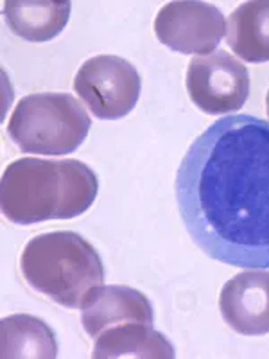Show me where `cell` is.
<instances>
[{
  "instance_id": "5bb4252c",
  "label": "cell",
  "mask_w": 269,
  "mask_h": 359,
  "mask_svg": "<svg viewBox=\"0 0 269 359\" xmlns=\"http://www.w3.org/2000/svg\"><path fill=\"white\" fill-rule=\"evenodd\" d=\"M265 107H268V115H269V90H268V95H265Z\"/></svg>"
},
{
  "instance_id": "5b68a950",
  "label": "cell",
  "mask_w": 269,
  "mask_h": 359,
  "mask_svg": "<svg viewBox=\"0 0 269 359\" xmlns=\"http://www.w3.org/2000/svg\"><path fill=\"white\" fill-rule=\"evenodd\" d=\"M74 90L90 111L102 121H118L131 114L140 99V74L120 56H94L79 67Z\"/></svg>"
},
{
  "instance_id": "52a82bcc",
  "label": "cell",
  "mask_w": 269,
  "mask_h": 359,
  "mask_svg": "<svg viewBox=\"0 0 269 359\" xmlns=\"http://www.w3.org/2000/svg\"><path fill=\"white\" fill-rule=\"evenodd\" d=\"M155 33L160 43L174 53L208 56L226 34V18L214 4L178 0L160 9Z\"/></svg>"
},
{
  "instance_id": "277c9868",
  "label": "cell",
  "mask_w": 269,
  "mask_h": 359,
  "mask_svg": "<svg viewBox=\"0 0 269 359\" xmlns=\"http://www.w3.org/2000/svg\"><path fill=\"white\" fill-rule=\"evenodd\" d=\"M90 126V115L74 95L45 92L18 101L8 133L22 151L56 156L78 151Z\"/></svg>"
},
{
  "instance_id": "6da1fadb",
  "label": "cell",
  "mask_w": 269,
  "mask_h": 359,
  "mask_svg": "<svg viewBox=\"0 0 269 359\" xmlns=\"http://www.w3.org/2000/svg\"><path fill=\"white\" fill-rule=\"evenodd\" d=\"M184 226L217 262L269 268V123L226 115L191 144L174 182Z\"/></svg>"
},
{
  "instance_id": "8fae6325",
  "label": "cell",
  "mask_w": 269,
  "mask_h": 359,
  "mask_svg": "<svg viewBox=\"0 0 269 359\" xmlns=\"http://www.w3.org/2000/svg\"><path fill=\"white\" fill-rule=\"evenodd\" d=\"M69 0H6L2 4L6 24L27 41H49L65 29L70 18Z\"/></svg>"
},
{
  "instance_id": "8992f818",
  "label": "cell",
  "mask_w": 269,
  "mask_h": 359,
  "mask_svg": "<svg viewBox=\"0 0 269 359\" xmlns=\"http://www.w3.org/2000/svg\"><path fill=\"white\" fill-rule=\"evenodd\" d=\"M187 92L192 102L208 115L241 110L249 95V72L226 50L194 56L187 69Z\"/></svg>"
},
{
  "instance_id": "9c48e42d",
  "label": "cell",
  "mask_w": 269,
  "mask_h": 359,
  "mask_svg": "<svg viewBox=\"0 0 269 359\" xmlns=\"http://www.w3.org/2000/svg\"><path fill=\"white\" fill-rule=\"evenodd\" d=\"M123 322L155 323L149 298L127 286H99L90 291L81 306V323L90 338Z\"/></svg>"
},
{
  "instance_id": "4fadbf2b",
  "label": "cell",
  "mask_w": 269,
  "mask_h": 359,
  "mask_svg": "<svg viewBox=\"0 0 269 359\" xmlns=\"http://www.w3.org/2000/svg\"><path fill=\"white\" fill-rule=\"evenodd\" d=\"M0 355L8 358L54 359L57 343L54 331L31 314H13L0 323Z\"/></svg>"
},
{
  "instance_id": "7c38bea8",
  "label": "cell",
  "mask_w": 269,
  "mask_h": 359,
  "mask_svg": "<svg viewBox=\"0 0 269 359\" xmlns=\"http://www.w3.org/2000/svg\"><path fill=\"white\" fill-rule=\"evenodd\" d=\"M226 41L244 62H269V0H251L233 9Z\"/></svg>"
},
{
  "instance_id": "3957f363",
  "label": "cell",
  "mask_w": 269,
  "mask_h": 359,
  "mask_svg": "<svg viewBox=\"0 0 269 359\" xmlns=\"http://www.w3.org/2000/svg\"><path fill=\"white\" fill-rule=\"evenodd\" d=\"M20 269L34 291L69 309L81 307L90 291L104 282L101 255L76 232L33 237L22 252Z\"/></svg>"
},
{
  "instance_id": "7a4b0ae2",
  "label": "cell",
  "mask_w": 269,
  "mask_h": 359,
  "mask_svg": "<svg viewBox=\"0 0 269 359\" xmlns=\"http://www.w3.org/2000/svg\"><path fill=\"white\" fill-rule=\"evenodd\" d=\"M99 192L97 175L79 160L20 158L0 184L2 212L15 224L72 219L85 214Z\"/></svg>"
},
{
  "instance_id": "ba28073f",
  "label": "cell",
  "mask_w": 269,
  "mask_h": 359,
  "mask_svg": "<svg viewBox=\"0 0 269 359\" xmlns=\"http://www.w3.org/2000/svg\"><path fill=\"white\" fill-rule=\"evenodd\" d=\"M219 309L239 334H269V271L248 269L230 278L221 290Z\"/></svg>"
},
{
  "instance_id": "30bf717a",
  "label": "cell",
  "mask_w": 269,
  "mask_h": 359,
  "mask_svg": "<svg viewBox=\"0 0 269 359\" xmlns=\"http://www.w3.org/2000/svg\"><path fill=\"white\" fill-rule=\"evenodd\" d=\"M94 359L142 358L174 359L176 351L153 323L123 322L111 325L94 338Z\"/></svg>"
}]
</instances>
